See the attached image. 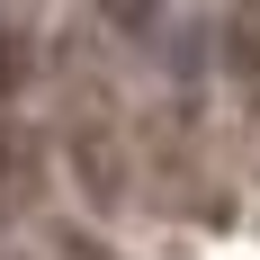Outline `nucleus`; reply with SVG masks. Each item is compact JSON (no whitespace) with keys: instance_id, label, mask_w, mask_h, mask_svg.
I'll use <instances>...</instances> for the list:
<instances>
[{"instance_id":"nucleus-1","label":"nucleus","mask_w":260,"mask_h":260,"mask_svg":"<svg viewBox=\"0 0 260 260\" xmlns=\"http://www.w3.org/2000/svg\"><path fill=\"white\" fill-rule=\"evenodd\" d=\"M108 18H117V27H135V36H144V27H153V0H108Z\"/></svg>"},{"instance_id":"nucleus-2","label":"nucleus","mask_w":260,"mask_h":260,"mask_svg":"<svg viewBox=\"0 0 260 260\" xmlns=\"http://www.w3.org/2000/svg\"><path fill=\"white\" fill-rule=\"evenodd\" d=\"M0 180H9V144H0Z\"/></svg>"}]
</instances>
